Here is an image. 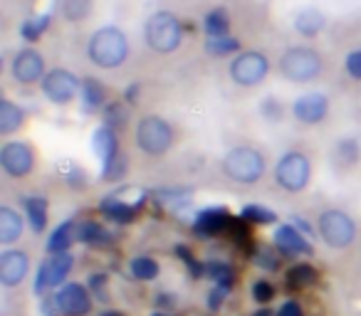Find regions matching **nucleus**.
<instances>
[{"mask_svg":"<svg viewBox=\"0 0 361 316\" xmlns=\"http://www.w3.org/2000/svg\"><path fill=\"white\" fill-rule=\"evenodd\" d=\"M82 106L87 111H99L106 106V87L94 77H85L82 80V91H80Z\"/></svg>","mask_w":361,"mask_h":316,"instance_id":"a878e982","label":"nucleus"},{"mask_svg":"<svg viewBox=\"0 0 361 316\" xmlns=\"http://www.w3.org/2000/svg\"><path fill=\"white\" fill-rule=\"evenodd\" d=\"M317 279H319V272L310 262H297L287 270V286L290 289H307V286L317 284Z\"/></svg>","mask_w":361,"mask_h":316,"instance_id":"c85d7f7f","label":"nucleus"},{"mask_svg":"<svg viewBox=\"0 0 361 316\" xmlns=\"http://www.w3.org/2000/svg\"><path fill=\"white\" fill-rule=\"evenodd\" d=\"M173 255L178 257V260L183 262V265H186L188 274H191L193 279H201V277H206V265H203V262H198V257L193 255L191 247H186V245H176V247H173Z\"/></svg>","mask_w":361,"mask_h":316,"instance_id":"4c0bfd02","label":"nucleus"},{"mask_svg":"<svg viewBox=\"0 0 361 316\" xmlns=\"http://www.w3.org/2000/svg\"><path fill=\"white\" fill-rule=\"evenodd\" d=\"M329 99L322 91H310V94H302L292 104V116L300 121L302 126H319L329 116Z\"/></svg>","mask_w":361,"mask_h":316,"instance_id":"4468645a","label":"nucleus"},{"mask_svg":"<svg viewBox=\"0 0 361 316\" xmlns=\"http://www.w3.org/2000/svg\"><path fill=\"white\" fill-rule=\"evenodd\" d=\"M45 265H47V282H50V289H57V286L70 277L72 267H75V255H72V252L50 255L45 260Z\"/></svg>","mask_w":361,"mask_h":316,"instance_id":"393cba45","label":"nucleus"},{"mask_svg":"<svg viewBox=\"0 0 361 316\" xmlns=\"http://www.w3.org/2000/svg\"><path fill=\"white\" fill-rule=\"evenodd\" d=\"M277 316H305V311H302L300 301L287 299L285 304H282L280 309H277Z\"/></svg>","mask_w":361,"mask_h":316,"instance_id":"a18cd8bd","label":"nucleus"},{"mask_svg":"<svg viewBox=\"0 0 361 316\" xmlns=\"http://www.w3.org/2000/svg\"><path fill=\"white\" fill-rule=\"evenodd\" d=\"M250 291H252V299H255L257 304H267V301L275 299V284L267 279H257Z\"/></svg>","mask_w":361,"mask_h":316,"instance_id":"ea45409f","label":"nucleus"},{"mask_svg":"<svg viewBox=\"0 0 361 316\" xmlns=\"http://www.w3.org/2000/svg\"><path fill=\"white\" fill-rule=\"evenodd\" d=\"M317 235L331 250H346L356 242V222L341 208H326L317 215Z\"/></svg>","mask_w":361,"mask_h":316,"instance_id":"423d86ee","label":"nucleus"},{"mask_svg":"<svg viewBox=\"0 0 361 316\" xmlns=\"http://www.w3.org/2000/svg\"><path fill=\"white\" fill-rule=\"evenodd\" d=\"M126 101H111V104H106L104 109H102V116H104V124L109 126V129H124L126 124H129V109H126Z\"/></svg>","mask_w":361,"mask_h":316,"instance_id":"f704fd0d","label":"nucleus"},{"mask_svg":"<svg viewBox=\"0 0 361 316\" xmlns=\"http://www.w3.org/2000/svg\"><path fill=\"white\" fill-rule=\"evenodd\" d=\"M144 201L146 198H141V201H126V198H121L119 193H116V196H106L104 201L99 203V213L106 220L119 222V225H129V222L136 220Z\"/></svg>","mask_w":361,"mask_h":316,"instance_id":"f3484780","label":"nucleus"},{"mask_svg":"<svg viewBox=\"0 0 361 316\" xmlns=\"http://www.w3.org/2000/svg\"><path fill=\"white\" fill-rule=\"evenodd\" d=\"M344 70L351 80L361 82V50H351L344 60Z\"/></svg>","mask_w":361,"mask_h":316,"instance_id":"c03bdc74","label":"nucleus"},{"mask_svg":"<svg viewBox=\"0 0 361 316\" xmlns=\"http://www.w3.org/2000/svg\"><path fill=\"white\" fill-rule=\"evenodd\" d=\"M23 208H25V217L30 222L32 232L42 235L47 230V220H50V206H47L45 196H25L23 198Z\"/></svg>","mask_w":361,"mask_h":316,"instance_id":"4be33fe9","label":"nucleus"},{"mask_svg":"<svg viewBox=\"0 0 361 316\" xmlns=\"http://www.w3.org/2000/svg\"><path fill=\"white\" fill-rule=\"evenodd\" d=\"M292 225H295V227H297V230H300V232H305L307 237H312V235H314V227H312L310 222H305V217L295 215V217H292Z\"/></svg>","mask_w":361,"mask_h":316,"instance_id":"de8ad7c7","label":"nucleus"},{"mask_svg":"<svg viewBox=\"0 0 361 316\" xmlns=\"http://www.w3.org/2000/svg\"><path fill=\"white\" fill-rule=\"evenodd\" d=\"M312 181V161L305 151H285L275 166V183L285 193H302Z\"/></svg>","mask_w":361,"mask_h":316,"instance_id":"0eeeda50","label":"nucleus"},{"mask_svg":"<svg viewBox=\"0 0 361 316\" xmlns=\"http://www.w3.org/2000/svg\"><path fill=\"white\" fill-rule=\"evenodd\" d=\"M60 316H87L92 314V291L80 282H67L55 294Z\"/></svg>","mask_w":361,"mask_h":316,"instance_id":"f8f14e48","label":"nucleus"},{"mask_svg":"<svg viewBox=\"0 0 361 316\" xmlns=\"http://www.w3.org/2000/svg\"><path fill=\"white\" fill-rule=\"evenodd\" d=\"M11 75H13V80L23 87L40 84L47 75L45 55H42L40 50H35V47H23L11 60Z\"/></svg>","mask_w":361,"mask_h":316,"instance_id":"9b49d317","label":"nucleus"},{"mask_svg":"<svg viewBox=\"0 0 361 316\" xmlns=\"http://www.w3.org/2000/svg\"><path fill=\"white\" fill-rule=\"evenodd\" d=\"M260 114L265 116L267 121H277V124H280L282 116H285V106H282V101L275 99V96H265L260 104Z\"/></svg>","mask_w":361,"mask_h":316,"instance_id":"58836bf2","label":"nucleus"},{"mask_svg":"<svg viewBox=\"0 0 361 316\" xmlns=\"http://www.w3.org/2000/svg\"><path fill=\"white\" fill-rule=\"evenodd\" d=\"M47 27H50V13H45V15H32V18H27V20H23L20 37L32 45V42H37L45 35Z\"/></svg>","mask_w":361,"mask_h":316,"instance_id":"473e14b6","label":"nucleus"},{"mask_svg":"<svg viewBox=\"0 0 361 316\" xmlns=\"http://www.w3.org/2000/svg\"><path fill=\"white\" fill-rule=\"evenodd\" d=\"M272 245H275L282 255H290V257H312V252H314L310 245V237L297 230L292 222H285V225L275 227Z\"/></svg>","mask_w":361,"mask_h":316,"instance_id":"dca6fc26","label":"nucleus"},{"mask_svg":"<svg viewBox=\"0 0 361 316\" xmlns=\"http://www.w3.org/2000/svg\"><path fill=\"white\" fill-rule=\"evenodd\" d=\"M267 171V158L260 148L255 146H233L226 156H223V173L238 186H255L265 178Z\"/></svg>","mask_w":361,"mask_h":316,"instance_id":"7ed1b4c3","label":"nucleus"},{"mask_svg":"<svg viewBox=\"0 0 361 316\" xmlns=\"http://www.w3.org/2000/svg\"><path fill=\"white\" fill-rule=\"evenodd\" d=\"M77 227L80 222L75 217H67L52 230L50 240H47V255H60V252H70V247L77 242Z\"/></svg>","mask_w":361,"mask_h":316,"instance_id":"5701e85b","label":"nucleus"},{"mask_svg":"<svg viewBox=\"0 0 361 316\" xmlns=\"http://www.w3.org/2000/svg\"><path fill=\"white\" fill-rule=\"evenodd\" d=\"M106 284H109V277L106 274H92L87 286H90L92 296H97V299H102V301H109V289H106Z\"/></svg>","mask_w":361,"mask_h":316,"instance_id":"79ce46f5","label":"nucleus"},{"mask_svg":"<svg viewBox=\"0 0 361 316\" xmlns=\"http://www.w3.org/2000/svg\"><path fill=\"white\" fill-rule=\"evenodd\" d=\"M0 168L8 178H27L35 171V148L27 141H6L0 148Z\"/></svg>","mask_w":361,"mask_h":316,"instance_id":"9d476101","label":"nucleus"},{"mask_svg":"<svg viewBox=\"0 0 361 316\" xmlns=\"http://www.w3.org/2000/svg\"><path fill=\"white\" fill-rule=\"evenodd\" d=\"M139 94H141V87H139V84H129V87L124 89V101H126L129 106H134L136 101H139Z\"/></svg>","mask_w":361,"mask_h":316,"instance_id":"49530a36","label":"nucleus"},{"mask_svg":"<svg viewBox=\"0 0 361 316\" xmlns=\"http://www.w3.org/2000/svg\"><path fill=\"white\" fill-rule=\"evenodd\" d=\"M240 217L250 222V225H272V222H277L275 213H272L270 208H265V206H257V203H250V206L243 208Z\"/></svg>","mask_w":361,"mask_h":316,"instance_id":"e433bc0d","label":"nucleus"},{"mask_svg":"<svg viewBox=\"0 0 361 316\" xmlns=\"http://www.w3.org/2000/svg\"><path fill=\"white\" fill-rule=\"evenodd\" d=\"M233 215L228 213V208L223 206H211L203 208L193 217V232H196L201 240H211L216 235H226L228 225H231Z\"/></svg>","mask_w":361,"mask_h":316,"instance_id":"2eb2a0df","label":"nucleus"},{"mask_svg":"<svg viewBox=\"0 0 361 316\" xmlns=\"http://www.w3.org/2000/svg\"><path fill=\"white\" fill-rule=\"evenodd\" d=\"M57 11H60L62 20L77 25V23L90 20L92 11H94V0H60Z\"/></svg>","mask_w":361,"mask_h":316,"instance_id":"bb28decb","label":"nucleus"},{"mask_svg":"<svg viewBox=\"0 0 361 316\" xmlns=\"http://www.w3.org/2000/svg\"><path fill=\"white\" fill-rule=\"evenodd\" d=\"M231 294V289L228 286H221V284H213L211 294H208V309L216 314V311L223 309V304H226V296Z\"/></svg>","mask_w":361,"mask_h":316,"instance_id":"37998d69","label":"nucleus"},{"mask_svg":"<svg viewBox=\"0 0 361 316\" xmlns=\"http://www.w3.org/2000/svg\"><path fill=\"white\" fill-rule=\"evenodd\" d=\"M280 255L282 252L275 245H260L252 250V262L265 272H277L280 270Z\"/></svg>","mask_w":361,"mask_h":316,"instance_id":"72a5a7b5","label":"nucleus"},{"mask_svg":"<svg viewBox=\"0 0 361 316\" xmlns=\"http://www.w3.org/2000/svg\"><path fill=\"white\" fill-rule=\"evenodd\" d=\"M134 144L141 153L159 158L166 156L176 144V129L171 126V121H166L159 114H146L139 119L134 129Z\"/></svg>","mask_w":361,"mask_h":316,"instance_id":"39448f33","label":"nucleus"},{"mask_svg":"<svg viewBox=\"0 0 361 316\" xmlns=\"http://www.w3.org/2000/svg\"><path fill=\"white\" fill-rule=\"evenodd\" d=\"M92 148H94L97 158L102 163V171L106 166L114 163V158L119 156V139H116V131L109 129L106 124L97 126L94 134H92Z\"/></svg>","mask_w":361,"mask_h":316,"instance_id":"6ab92c4d","label":"nucleus"},{"mask_svg":"<svg viewBox=\"0 0 361 316\" xmlns=\"http://www.w3.org/2000/svg\"><path fill=\"white\" fill-rule=\"evenodd\" d=\"M295 30L297 35L307 37V40H312V37H317L322 30L326 27V15L319 11V8H302V11H297L295 15Z\"/></svg>","mask_w":361,"mask_h":316,"instance_id":"412c9836","label":"nucleus"},{"mask_svg":"<svg viewBox=\"0 0 361 316\" xmlns=\"http://www.w3.org/2000/svg\"><path fill=\"white\" fill-rule=\"evenodd\" d=\"M277 72L282 80L292 82V84H307L314 82L324 72V57L319 50L310 45H292L280 55L277 62Z\"/></svg>","mask_w":361,"mask_h":316,"instance_id":"f03ea898","label":"nucleus"},{"mask_svg":"<svg viewBox=\"0 0 361 316\" xmlns=\"http://www.w3.org/2000/svg\"><path fill=\"white\" fill-rule=\"evenodd\" d=\"M30 272V255L20 247H6L0 252V284L6 289L20 286Z\"/></svg>","mask_w":361,"mask_h":316,"instance_id":"ddd939ff","label":"nucleus"},{"mask_svg":"<svg viewBox=\"0 0 361 316\" xmlns=\"http://www.w3.org/2000/svg\"><path fill=\"white\" fill-rule=\"evenodd\" d=\"M23 124H25V111H23V106H18L16 101H11V99L0 101V136L8 139V136H13L16 131H20Z\"/></svg>","mask_w":361,"mask_h":316,"instance_id":"b1692460","label":"nucleus"},{"mask_svg":"<svg viewBox=\"0 0 361 316\" xmlns=\"http://www.w3.org/2000/svg\"><path fill=\"white\" fill-rule=\"evenodd\" d=\"M99 316H124V314H121V311H102Z\"/></svg>","mask_w":361,"mask_h":316,"instance_id":"8fccbe9b","label":"nucleus"},{"mask_svg":"<svg viewBox=\"0 0 361 316\" xmlns=\"http://www.w3.org/2000/svg\"><path fill=\"white\" fill-rule=\"evenodd\" d=\"M331 163H334L336 171L346 173L354 171L361 163V141L359 136H339V139L331 144Z\"/></svg>","mask_w":361,"mask_h":316,"instance_id":"a211bd4d","label":"nucleus"},{"mask_svg":"<svg viewBox=\"0 0 361 316\" xmlns=\"http://www.w3.org/2000/svg\"><path fill=\"white\" fill-rule=\"evenodd\" d=\"M151 316H169V314H164V311H154Z\"/></svg>","mask_w":361,"mask_h":316,"instance_id":"3c124183","label":"nucleus"},{"mask_svg":"<svg viewBox=\"0 0 361 316\" xmlns=\"http://www.w3.org/2000/svg\"><path fill=\"white\" fill-rule=\"evenodd\" d=\"M40 89L45 94V99L50 104L67 106L70 101H75L82 91V80L72 70L65 67H55V70H47L45 80L40 82Z\"/></svg>","mask_w":361,"mask_h":316,"instance_id":"1a4fd4ad","label":"nucleus"},{"mask_svg":"<svg viewBox=\"0 0 361 316\" xmlns=\"http://www.w3.org/2000/svg\"><path fill=\"white\" fill-rule=\"evenodd\" d=\"M206 277L213 279V284L233 289V284H235V267H233L231 262L211 260V262H206Z\"/></svg>","mask_w":361,"mask_h":316,"instance_id":"c756f323","label":"nucleus"},{"mask_svg":"<svg viewBox=\"0 0 361 316\" xmlns=\"http://www.w3.org/2000/svg\"><path fill=\"white\" fill-rule=\"evenodd\" d=\"M203 30H206L208 37H226L231 32V15L223 8H216L203 20Z\"/></svg>","mask_w":361,"mask_h":316,"instance_id":"2f4dec72","label":"nucleus"},{"mask_svg":"<svg viewBox=\"0 0 361 316\" xmlns=\"http://www.w3.org/2000/svg\"><path fill=\"white\" fill-rule=\"evenodd\" d=\"M129 272H131V277H134V279H139V282H154L156 277H159L161 267H159V262H156L154 257L139 255V257H134V260L129 262Z\"/></svg>","mask_w":361,"mask_h":316,"instance_id":"7c9ffc66","label":"nucleus"},{"mask_svg":"<svg viewBox=\"0 0 361 316\" xmlns=\"http://www.w3.org/2000/svg\"><path fill=\"white\" fill-rule=\"evenodd\" d=\"M126 168H129V166H126V158L119 153L114 158V163H111V166H106L99 176H102V181H119V178L126 176Z\"/></svg>","mask_w":361,"mask_h":316,"instance_id":"a19ab883","label":"nucleus"},{"mask_svg":"<svg viewBox=\"0 0 361 316\" xmlns=\"http://www.w3.org/2000/svg\"><path fill=\"white\" fill-rule=\"evenodd\" d=\"M25 230V217L13 206H0V245H16Z\"/></svg>","mask_w":361,"mask_h":316,"instance_id":"aec40b11","label":"nucleus"},{"mask_svg":"<svg viewBox=\"0 0 361 316\" xmlns=\"http://www.w3.org/2000/svg\"><path fill=\"white\" fill-rule=\"evenodd\" d=\"M144 42L156 55H173L183 45V23L176 13L156 11L144 23Z\"/></svg>","mask_w":361,"mask_h":316,"instance_id":"20e7f679","label":"nucleus"},{"mask_svg":"<svg viewBox=\"0 0 361 316\" xmlns=\"http://www.w3.org/2000/svg\"><path fill=\"white\" fill-rule=\"evenodd\" d=\"M77 242L87 247H106L111 245V235L97 220H85L77 227Z\"/></svg>","mask_w":361,"mask_h":316,"instance_id":"cd10ccee","label":"nucleus"},{"mask_svg":"<svg viewBox=\"0 0 361 316\" xmlns=\"http://www.w3.org/2000/svg\"><path fill=\"white\" fill-rule=\"evenodd\" d=\"M206 50L208 55H216V57H226V55H238L240 50V40L238 37H208L206 40Z\"/></svg>","mask_w":361,"mask_h":316,"instance_id":"c9c22d12","label":"nucleus"},{"mask_svg":"<svg viewBox=\"0 0 361 316\" xmlns=\"http://www.w3.org/2000/svg\"><path fill=\"white\" fill-rule=\"evenodd\" d=\"M252 316H277V311H272V309H257Z\"/></svg>","mask_w":361,"mask_h":316,"instance_id":"09e8293b","label":"nucleus"},{"mask_svg":"<svg viewBox=\"0 0 361 316\" xmlns=\"http://www.w3.org/2000/svg\"><path fill=\"white\" fill-rule=\"evenodd\" d=\"M228 75H231L233 84L243 87V89H255L270 75V60L262 50H243L233 55Z\"/></svg>","mask_w":361,"mask_h":316,"instance_id":"6e6552de","label":"nucleus"},{"mask_svg":"<svg viewBox=\"0 0 361 316\" xmlns=\"http://www.w3.org/2000/svg\"><path fill=\"white\" fill-rule=\"evenodd\" d=\"M131 55L129 35L119 25H102L87 40V60L99 70H119Z\"/></svg>","mask_w":361,"mask_h":316,"instance_id":"f257e3e1","label":"nucleus"}]
</instances>
